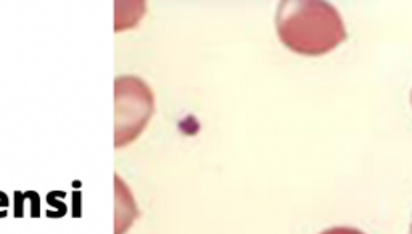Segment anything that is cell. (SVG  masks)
<instances>
[{
    "mask_svg": "<svg viewBox=\"0 0 412 234\" xmlns=\"http://www.w3.org/2000/svg\"><path fill=\"white\" fill-rule=\"evenodd\" d=\"M276 26L284 45L298 55H325L346 39L342 16L327 2H282Z\"/></svg>",
    "mask_w": 412,
    "mask_h": 234,
    "instance_id": "1",
    "label": "cell"
},
{
    "mask_svg": "<svg viewBox=\"0 0 412 234\" xmlns=\"http://www.w3.org/2000/svg\"><path fill=\"white\" fill-rule=\"evenodd\" d=\"M155 111L150 87L135 76L115 81V148L133 143L147 127Z\"/></svg>",
    "mask_w": 412,
    "mask_h": 234,
    "instance_id": "2",
    "label": "cell"
},
{
    "mask_svg": "<svg viewBox=\"0 0 412 234\" xmlns=\"http://www.w3.org/2000/svg\"><path fill=\"white\" fill-rule=\"evenodd\" d=\"M115 234H124V231L134 223L137 217V207L133 193H130L126 183L118 175H115Z\"/></svg>",
    "mask_w": 412,
    "mask_h": 234,
    "instance_id": "3",
    "label": "cell"
},
{
    "mask_svg": "<svg viewBox=\"0 0 412 234\" xmlns=\"http://www.w3.org/2000/svg\"><path fill=\"white\" fill-rule=\"evenodd\" d=\"M25 196H26V199H31V204H33L31 217L38 218L39 217V196H38V193H34V191H28V193H25Z\"/></svg>",
    "mask_w": 412,
    "mask_h": 234,
    "instance_id": "4",
    "label": "cell"
},
{
    "mask_svg": "<svg viewBox=\"0 0 412 234\" xmlns=\"http://www.w3.org/2000/svg\"><path fill=\"white\" fill-rule=\"evenodd\" d=\"M321 234H364L362 231L356 230V228H346V226H338V228H330Z\"/></svg>",
    "mask_w": 412,
    "mask_h": 234,
    "instance_id": "5",
    "label": "cell"
},
{
    "mask_svg": "<svg viewBox=\"0 0 412 234\" xmlns=\"http://www.w3.org/2000/svg\"><path fill=\"white\" fill-rule=\"evenodd\" d=\"M57 194H58V191H53V193H49V196H47V201H49L50 206L60 209V212H62V215H65V213H67V206L57 201Z\"/></svg>",
    "mask_w": 412,
    "mask_h": 234,
    "instance_id": "6",
    "label": "cell"
},
{
    "mask_svg": "<svg viewBox=\"0 0 412 234\" xmlns=\"http://www.w3.org/2000/svg\"><path fill=\"white\" fill-rule=\"evenodd\" d=\"M15 196H16V212H15V215H16V217H23V199H25V194H21L20 191H16Z\"/></svg>",
    "mask_w": 412,
    "mask_h": 234,
    "instance_id": "7",
    "label": "cell"
},
{
    "mask_svg": "<svg viewBox=\"0 0 412 234\" xmlns=\"http://www.w3.org/2000/svg\"><path fill=\"white\" fill-rule=\"evenodd\" d=\"M9 197H7V194L5 193H2V191H0V207H4V209H7L9 207ZM0 217H7V213H0Z\"/></svg>",
    "mask_w": 412,
    "mask_h": 234,
    "instance_id": "8",
    "label": "cell"
},
{
    "mask_svg": "<svg viewBox=\"0 0 412 234\" xmlns=\"http://www.w3.org/2000/svg\"><path fill=\"white\" fill-rule=\"evenodd\" d=\"M409 234H412V221H411V231H409Z\"/></svg>",
    "mask_w": 412,
    "mask_h": 234,
    "instance_id": "9",
    "label": "cell"
},
{
    "mask_svg": "<svg viewBox=\"0 0 412 234\" xmlns=\"http://www.w3.org/2000/svg\"><path fill=\"white\" fill-rule=\"evenodd\" d=\"M411 100H412V97H411Z\"/></svg>",
    "mask_w": 412,
    "mask_h": 234,
    "instance_id": "10",
    "label": "cell"
}]
</instances>
